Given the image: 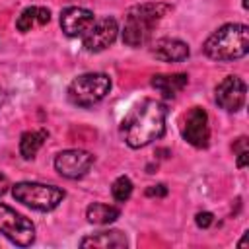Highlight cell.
<instances>
[{"label": "cell", "instance_id": "30bf717a", "mask_svg": "<svg viewBox=\"0 0 249 249\" xmlns=\"http://www.w3.org/2000/svg\"><path fill=\"white\" fill-rule=\"evenodd\" d=\"M245 82L237 76H226L216 86V103L226 111H239L245 103Z\"/></svg>", "mask_w": 249, "mask_h": 249}, {"label": "cell", "instance_id": "ba28073f", "mask_svg": "<svg viewBox=\"0 0 249 249\" xmlns=\"http://www.w3.org/2000/svg\"><path fill=\"white\" fill-rule=\"evenodd\" d=\"M181 134L195 148H206L208 146L210 126H208V115L202 107H191L189 109V113L185 115V121H183Z\"/></svg>", "mask_w": 249, "mask_h": 249}, {"label": "cell", "instance_id": "6da1fadb", "mask_svg": "<svg viewBox=\"0 0 249 249\" xmlns=\"http://www.w3.org/2000/svg\"><path fill=\"white\" fill-rule=\"evenodd\" d=\"M167 109L158 99H142L136 103L121 123V134L130 148H144L165 132Z\"/></svg>", "mask_w": 249, "mask_h": 249}, {"label": "cell", "instance_id": "5bb4252c", "mask_svg": "<svg viewBox=\"0 0 249 249\" xmlns=\"http://www.w3.org/2000/svg\"><path fill=\"white\" fill-rule=\"evenodd\" d=\"M189 82L187 74H158L152 78V88L158 89L163 97H175Z\"/></svg>", "mask_w": 249, "mask_h": 249}, {"label": "cell", "instance_id": "d6986e66", "mask_svg": "<svg viewBox=\"0 0 249 249\" xmlns=\"http://www.w3.org/2000/svg\"><path fill=\"white\" fill-rule=\"evenodd\" d=\"M233 152L237 154V167H245L249 161V150H247V138L239 136L233 144Z\"/></svg>", "mask_w": 249, "mask_h": 249}, {"label": "cell", "instance_id": "7402d4cb", "mask_svg": "<svg viewBox=\"0 0 249 249\" xmlns=\"http://www.w3.org/2000/svg\"><path fill=\"white\" fill-rule=\"evenodd\" d=\"M8 187H10V183H8V177L0 173V196H2V195L8 191Z\"/></svg>", "mask_w": 249, "mask_h": 249}, {"label": "cell", "instance_id": "7c38bea8", "mask_svg": "<svg viewBox=\"0 0 249 249\" xmlns=\"http://www.w3.org/2000/svg\"><path fill=\"white\" fill-rule=\"evenodd\" d=\"M189 45L183 43L181 39H171V37H161L152 45V54L158 60L163 62H181L189 56Z\"/></svg>", "mask_w": 249, "mask_h": 249}, {"label": "cell", "instance_id": "44dd1931", "mask_svg": "<svg viewBox=\"0 0 249 249\" xmlns=\"http://www.w3.org/2000/svg\"><path fill=\"white\" fill-rule=\"evenodd\" d=\"M146 195L148 196H165L167 195V187L165 185H152L146 189Z\"/></svg>", "mask_w": 249, "mask_h": 249}, {"label": "cell", "instance_id": "277c9868", "mask_svg": "<svg viewBox=\"0 0 249 249\" xmlns=\"http://www.w3.org/2000/svg\"><path fill=\"white\" fill-rule=\"evenodd\" d=\"M12 195L18 202L33 210H39V212H49L56 208L66 196V193L60 187L45 185V183H31V181L16 183L12 187Z\"/></svg>", "mask_w": 249, "mask_h": 249}, {"label": "cell", "instance_id": "3957f363", "mask_svg": "<svg viewBox=\"0 0 249 249\" xmlns=\"http://www.w3.org/2000/svg\"><path fill=\"white\" fill-rule=\"evenodd\" d=\"M204 54L212 60H237L249 53V27L243 23H226L204 41Z\"/></svg>", "mask_w": 249, "mask_h": 249}, {"label": "cell", "instance_id": "5b68a950", "mask_svg": "<svg viewBox=\"0 0 249 249\" xmlns=\"http://www.w3.org/2000/svg\"><path fill=\"white\" fill-rule=\"evenodd\" d=\"M111 89V78L103 72H88L74 78L68 86V99L78 107L99 103Z\"/></svg>", "mask_w": 249, "mask_h": 249}, {"label": "cell", "instance_id": "ffe728a7", "mask_svg": "<svg viewBox=\"0 0 249 249\" xmlns=\"http://www.w3.org/2000/svg\"><path fill=\"white\" fill-rule=\"evenodd\" d=\"M195 222H196L198 228H208L214 222V216H212V212H198L196 218H195Z\"/></svg>", "mask_w": 249, "mask_h": 249}, {"label": "cell", "instance_id": "4fadbf2b", "mask_svg": "<svg viewBox=\"0 0 249 249\" xmlns=\"http://www.w3.org/2000/svg\"><path fill=\"white\" fill-rule=\"evenodd\" d=\"M82 247H101V249H121L128 245V239L123 231L119 230H109V231H99L93 235H88L80 241Z\"/></svg>", "mask_w": 249, "mask_h": 249}, {"label": "cell", "instance_id": "8fae6325", "mask_svg": "<svg viewBox=\"0 0 249 249\" xmlns=\"http://www.w3.org/2000/svg\"><path fill=\"white\" fill-rule=\"evenodd\" d=\"M93 21H95L93 12L88 8L70 6V8L62 10V14H60V27H62L64 35H68V37H82L91 27Z\"/></svg>", "mask_w": 249, "mask_h": 249}, {"label": "cell", "instance_id": "ac0fdd59", "mask_svg": "<svg viewBox=\"0 0 249 249\" xmlns=\"http://www.w3.org/2000/svg\"><path fill=\"white\" fill-rule=\"evenodd\" d=\"M111 193H113V198H115L117 202H124V200H128L130 195H132V181H130L128 177H124V175L117 177V179L113 181Z\"/></svg>", "mask_w": 249, "mask_h": 249}, {"label": "cell", "instance_id": "52a82bcc", "mask_svg": "<svg viewBox=\"0 0 249 249\" xmlns=\"http://www.w3.org/2000/svg\"><path fill=\"white\" fill-rule=\"evenodd\" d=\"M119 27L113 18H101L91 23V27L82 35V45L88 53H99L111 47L117 39Z\"/></svg>", "mask_w": 249, "mask_h": 249}, {"label": "cell", "instance_id": "8992f818", "mask_svg": "<svg viewBox=\"0 0 249 249\" xmlns=\"http://www.w3.org/2000/svg\"><path fill=\"white\" fill-rule=\"evenodd\" d=\"M0 233L19 247H27L35 241L33 222L2 202H0Z\"/></svg>", "mask_w": 249, "mask_h": 249}, {"label": "cell", "instance_id": "9c48e42d", "mask_svg": "<svg viewBox=\"0 0 249 249\" xmlns=\"http://www.w3.org/2000/svg\"><path fill=\"white\" fill-rule=\"evenodd\" d=\"M93 165V156L86 150H64L54 158V169L66 179L84 177Z\"/></svg>", "mask_w": 249, "mask_h": 249}, {"label": "cell", "instance_id": "7a4b0ae2", "mask_svg": "<svg viewBox=\"0 0 249 249\" xmlns=\"http://www.w3.org/2000/svg\"><path fill=\"white\" fill-rule=\"evenodd\" d=\"M169 10L171 6L161 2H146V4L132 6L124 16L123 43L128 47H140L148 43L154 29Z\"/></svg>", "mask_w": 249, "mask_h": 249}, {"label": "cell", "instance_id": "e0dca14e", "mask_svg": "<svg viewBox=\"0 0 249 249\" xmlns=\"http://www.w3.org/2000/svg\"><path fill=\"white\" fill-rule=\"evenodd\" d=\"M119 216H121V210H119L117 206L103 204V202H93V204H89L88 210H86V218H88V222H91V224H99V226H103V224H111V222H115Z\"/></svg>", "mask_w": 249, "mask_h": 249}, {"label": "cell", "instance_id": "9a60e30c", "mask_svg": "<svg viewBox=\"0 0 249 249\" xmlns=\"http://www.w3.org/2000/svg\"><path fill=\"white\" fill-rule=\"evenodd\" d=\"M49 19H51V12L47 8H43V6H31V8H25L19 14V18L16 21V27L21 33H27V31H31L37 25L49 23Z\"/></svg>", "mask_w": 249, "mask_h": 249}, {"label": "cell", "instance_id": "2e32d148", "mask_svg": "<svg viewBox=\"0 0 249 249\" xmlns=\"http://www.w3.org/2000/svg\"><path fill=\"white\" fill-rule=\"evenodd\" d=\"M47 136H49V132L45 128L23 132L21 138H19V154H21V158L23 160H33L35 154L39 152V148L45 144Z\"/></svg>", "mask_w": 249, "mask_h": 249}]
</instances>
